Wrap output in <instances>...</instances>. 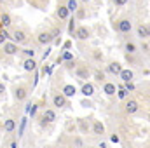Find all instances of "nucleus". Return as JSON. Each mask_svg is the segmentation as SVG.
I'll return each instance as SVG.
<instances>
[{
  "label": "nucleus",
  "instance_id": "obj_1",
  "mask_svg": "<svg viewBox=\"0 0 150 148\" xmlns=\"http://www.w3.org/2000/svg\"><path fill=\"white\" fill-rule=\"evenodd\" d=\"M113 30L119 33V35H131L133 32V19L129 16H120L115 19L113 23Z\"/></svg>",
  "mask_w": 150,
  "mask_h": 148
},
{
  "label": "nucleus",
  "instance_id": "obj_2",
  "mask_svg": "<svg viewBox=\"0 0 150 148\" xmlns=\"http://www.w3.org/2000/svg\"><path fill=\"white\" fill-rule=\"evenodd\" d=\"M9 38H11V42H14L16 45H28L30 40H32V35H30L28 30H25V28H14V30L9 33Z\"/></svg>",
  "mask_w": 150,
  "mask_h": 148
},
{
  "label": "nucleus",
  "instance_id": "obj_3",
  "mask_svg": "<svg viewBox=\"0 0 150 148\" xmlns=\"http://www.w3.org/2000/svg\"><path fill=\"white\" fill-rule=\"evenodd\" d=\"M74 73H75V77H77L79 80L87 82V80L91 78L93 68H91L87 63H84V61H77V65H75V68H74Z\"/></svg>",
  "mask_w": 150,
  "mask_h": 148
},
{
  "label": "nucleus",
  "instance_id": "obj_4",
  "mask_svg": "<svg viewBox=\"0 0 150 148\" xmlns=\"http://www.w3.org/2000/svg\"><path fill=\"white\" fill-rule=\"evenodd\" d=\"M30 91H32V89H30L28 84H18V85H14V89H12V96H14V99H16L18 103H23V101L28 99Z\"/></svg>",
  "mask_w": 150,
  "mask_h": 148
},
{
  "label": "nucleus",
  "instance_id": "obj_5",
  "mask_svg": "<svg viewBox=\"0 0 150 148\" xmlns=\"http://www.w3.org/2000/svg\"><path fill=\"white\" fill-rule=\"evenodd\" d=\"M93 35V32H91V28L89 26H86V25H82V26H77L74 32V35L72 37L77 40V42H87L89 38Z\"/></svg>",
  "mask_w": 150,
  "mask_h": 148
},
{
  "label": "nucleus",
  "instance_id": "obj_6",
  "mask_svg": "<svg viewBox=\"0 0 150 148\" xmlns=\"http://www.w3.org/2000/svg\"><path fill=\"white\" fill-rule=\"evenodd\" d=\"M140 108H142V106H140V101L134 99V98H127V99L124 101V113L129 115V117L140 113Z\"/></svg>",
  "mask_w": 150,
  "mask_h": 148
},
{
  "label": "nucleus",
  "instance_id": "obj_7",
  "mask_svg": "<svg viewBox=\"0 0 150 148\" xmlns=\"http://www.w3.org/2000/svg\"><path fill=\"white\" fill-rule=\"evenodd\" d=\"M37 44L38 45H49V44H52L54 42V37H52V33H51V30H38L37 32Z\"/></svg>",
  "mask_w": 150,
  "mask_h": 148
},
{
  "label": "nucleus",
  "instance_id": "obj_8",
  "mask_svg": "<svg viewBox=\"0 0 150 148\" xmlns=\"http://www.w3.org/2000/svg\"><path fill=\"white\" fill-rule=\"evenodd\" d=\"M2 52H4L5 58H12V56L19 54V45H16V44L11 42V40H5V42L2 44Z\"/></svg>",
  "mask_w": 150,
  "mask_h": 148
},
{
  "label": "nucleus",
  "instance_id": "obj_9",
  "mask_svg": "<svg viewBox=\"0 0 150 148\" xmlns=\"http://www.w3.org/2000/svg\"><path fill=\"white\" fill-rule=\"evenodd\" d=\"M51 103H52V106H54V108H58V110H63V108H68V106H70V101H68V99H67L61 92L52 94Z\"/></svg>",
  "mask_w": 150,
  "mask_h": 148
},
{
  "label": "nucleus",
  "instance_id": "obj_10",
  "mask_svg": "<svg viewBox=\"0 0 150 148\" xmlns=\"http://www.w3.org/2000/svg\"><path fill=\"white\" fill-rule=\"evenodd\" d=\"M91 122H93V117H89V118H86V117L77 118V120H75L77 131H79L80 134H87V132H91Z\"/></svg>",
  "mask_w": 150,
  "mask_h": 148
},
{
  "label": "nucleus",
  "instance_id": "obj_11",
  "mask_svg": "<svg viewBox=\"0 0 150 148\" xmlns=\"http://www.w3.org/2000/svg\"><path fill=\"white\" fill-rule=\"evenodd\" d=\"M122 51H124V54H138V44H136V40L126 38L124 44H122Z\"/></svg>",
  "mask_w": 150,
  "mask_h": 148
},
{
  "label": "nucleus",
  "instance_id": "obj_12",
  "mask_svg": "<svg viewBox=\"0 0 150 148\" xmlns=\"http://www.w3.org/2000/svg\"><path fill=\"white\" fill-rule=\"evenodd\" d=\"M91 132H93V136L101 138V136L105 134V124H103L101 120L93 118V122H91Z\"/></svg>",
  "mask_w": 150,
  "mask_h": 148
},
{
  "label": "nucleus",
  "instance_id": "obj_13",
  "mask_svg": "<svg viewBox=\"0 0 150 148\" xmlns=\"http://www.w3.org/2000/svg\"><path fill=\"white\" fill-rule=\"evenodd\" d=\"M87 52H89V58H91V61H93V63H96V65H101V63L105 61V54L101 52V49L94 47V49H89Z\"/></svg>",
  "mask_w": 150,
  "mask_h": 148
},
{
  "label": "nucleus",
  "instance_id": "obj_14",
  "mask_svg": "<svg viewBox=\"0 0 150 148\" xmlns=\"http://www.w3.org/2000/svg\"><path fill=\"white\" fill-rule=\"evenodd\" d=\"M101 89H103V94H105L107 98H113L115 92H117V85H115V82H110V80H105V82L101 84Z\"/></svg>",
  "mask_w": 150,
  "mask_h": 148
},
{
  "label": "nucleus",
  "instance_id": "obj_15",
  "mask_svg": "<svg viewBox=\"0 0 150 148\" xmlns=\"http://www.w3.org/2000/svg\"><path fill=\"white\" fill-rule=\"evenodd\" d=\"M45 124H54L58 120V115H56V110L54 108H45L42 111V117H40Z\"/></svg>",
  "mask_w": 150,
  "mask_h": 148
},
{
  "label": "nucleus",
  "instance_id": "obj_16",
  "mask_svg": "<svg viewBox=\"0 0 150 148\" xmlns=\"http://www.w3.org/2000/svg\"><path fill=\"white\" fill-rule=\"evenodd\" d=\"M94 91H96V87H94V84L93 82H84L82 85H80V92H82V96L84 98H93L94 96Z\"/></svg>",
  "mask_w": 150,
  "mask_h": 148
},
{
  "label": "nucleus",
  "instance_id": "obj_17",
  "mask_svg": "<svg viewBox=\"0 0 150 148\" xmlns=\"http://www.w3.org/2000/svg\"><path fill=\"white\" fill-rule=\"evenodd\" d=\"M136 37L140 38V40H149L150 30H149V25L147 23H140L136 26Z\"/></svg>",
  "mask_w": 150,
  "mask_h": 148
},
{
  "label": "nucleus",
  "instance_id": "obj_18",
  "mask_svg": "<svg viewBox=\"0 0 150 148\" xmlns=\"http://www.w3.org/2000/svg\"><path fill=\"white\" fill-rule=\"evenodd\" d=\"M120 70H122V65H120L119 61H108V65H107V68H105V73H110V75H113V77H119Z\"/></svg>",
  "mask_w": 150,
  "mask_h": 148
},
{
  "label": "nucleus",
  "instance_id": "obj_19",
  "mask_svg": "<svg viewBox=\"0 0 150 148\" xmlns=\"http://www.w3.org/2000/svg\"><path fill=\"white\" fill-rule=\"evenodd\" d=\"M21 66H23V70H25V72L32 73V72H35V70H37V59H35V58L23 59V61H21Z\"/></svg>",
  "mask_w": 150,
  "mask_h": 148
},
{
  "label": "nucleus",
  "instance_id": "obj_20",
  "mask_svg": "<svg viewBox=\"0 0 150 148\" xmlns=\"http://www.w3.org/2000/svg\"><path fill=\"white\" fill-rule=\"evenodd\" d=\"M119 78L122 80V84L126 82H134V72L131 68H122L120 73H119Z\"/></svg>",
  "mask_w": 150,
  "mask_h": 148
},
{
  "label": "nucleus",
  "instance_id": "obj_21",
  "mask_svg": "<svg viewBox=\"0 0 150 148\" xmlns=\"http://www.w3.org/2000/svg\"><path fill=\"white\" fill-rule=\"evenodd\" d=\"M56 18H58L59 21H68V19H70V12H68V9L65 7V4H59V5H58V9H56Z\"/></svg>",
  "mask_w": 150,
  "mask_h": 148
},
{
  "label": "nucleus",
  "instance_id": "obj_22",
  "mask_svg": "<svg viewBox=\"0 0 150 148\" xmlns=\"http://www.w3.org/2000/svg\"><path fill=\"white\" fill-rule=\"evenodd\" d=\"M61 94H63L67 99H70V98H74L75 94H77V87H75L74 84H63V87H61Z\"/></svg>",
  "mask_w": 150,
  "mask_h": 148
},
{
  "label": "nucleus",
  "instance_id": "obj_23",
  "mask_svg": "<svg viewBox=\"0 0 150 148\" xmlns=\"http://www.w3.org/2000/svg\"><path fill=\"white\" fill-rule=\"evenodd\" d=\"M0 26H2L4 30H7V28L12 26V16H11L9 12H2V14H0Z\"/></svg>",
  "mask_w": 150,
  "mask_h": 148
},
{
  "label": "nucleus",
  "instance_id": "obj_24",
  "mask_svg": "<svg viewBox=\"0 0 150 148\" xmlns=\"http://www.w3.org/2000/svg\"><path fill=\"white\" fill-rule=\"evenodd\" d=\"M126 63L131 65V66H140V65H142L140 52H138V54H126Z\"/></svg>",
  "mask_w": 150,
  "mask_h": 148
},
{
  "label": "nucleus",
  "instance_id": "obj_25",
  "mask_svg": "<svg viewBox=\"0 0 150 148\" xmlns=\"http://www.w3.org/2000/svg\"><path fill=\"white\" fill-rule=\"evenodd\" d=\"M2 127H4V132L11 134V132H14V131H16V120L9 117V118H5V120H4V125H2Z\"/></svg>",
  "mask_w": 150,
  "mask_h": 148
},
{
  "label": "nucleus",
  "instance_id": "obj_26",
  "mask_svg": "<svg viewBox=\"0 0 150 148\" xmlns=\"http://www.w3.org/2000/svg\"><path fill=\"white\" fill-rule=\"evenodd\" d=\"M91 77H93L98 84H103V82L107 80V73H105L103 70H100V68H94V70H93V73H91Z\"/></svg>",
  "mask_w": 150,
  "mask_h": 148
},
{
  "label": "nucleus",
  "instance_id": "obj_27",
  "mask_svg": "<svg viewBox=\"0 0 150 148\" xmlns=\"http://www.w3.org/2000/svg\"><path fill=\"white\" fill-rule=\"evenodd\" d=\"M35 54H37V51L32 47H25V49H19V56H21V59H28V58H35Z\"/></svg>",
  "mask_w": 150,
  "mask_h": 148
},
{
  "label": "nucleus",
  "instance_id": "obj_28",
  "mask_svg": "<svg viewBox=\"0 0 150 148\" xmlns=\"http://www.w3.org/2000/svg\"><path fill=\"white\" fill-rule=\"evenodd\" d=\"M70 147L72 148H84V138L79 136V134H74L70 138Z\"/></svg>",
  "mask_w": 150,
  "mask_h": 148
},
{
  "label": "nucleus",
  "instance_id": "obj_29",
  "mask_svg": "<svg viewBox=\"0 0 150 148\" xmlns=\"http://www.w3.org/2000/svg\"><path fill=\"white\" fill-rule=\"evenodd\" d=\"M115 96H117V98H119L120 101H126V99L129 98V92H127V91H126V89L122 87V84H120V85L117 87V92H115Z\"/></svg>",
  "mask_w": 150,
  "mask_h": 148
},
{
  "label": "nucleus",
  "instance_id": "obj_30",
  "mask_svg": "<svg viewBox=\"0 0 150 148\" xmlns=\"http://www.w3.org/2000/svg\"><path fill=\"white\" fill-rule=\"evenodd\" d=\"M65 131H67V134H74L75 131H77V125H75L74 118H68L65 122Z\"/></svg>",
  "mask_w": 150,
  "mask_h": 148
},
{
  "label": "nucleus",
  "instance_id": "obj_31",
  "mask_svg": "<svg viewBox=\"0 0 150 148\" xmlns=\"http://www.w3.org/2000/svg\"><path fill=\"white\" fill-rule=\"evenodd\" d=\"M72 59H75L74 54H72L70 51H63V54L56 59V63H61V61H65V63H67V61H72Z\"/></svg>",
  "mask_w": 150,
  "mask_h": 148
},
{
  "label": "nucleus",
  "instance_id": "obj_32",
  "mask_svg": "<svg viewBox=\"0 0 150 148\" xmlns=\"http://www.w3.org/2000/svg\"><path fill=\"white\" fill-rule=\"evenodd\" d=\"M65 7L68 9V12H70V14H74L75 11L79 9V0H67Z\"/></svg>",
  "mask_w": 150,
  "mask_h": 148
},
{
  "label": "nucleus",
  "instance_id": "obj_33",
  "mask_svg": "<svg viewBox=\"0 0 150 148\" xmlns=\"http://www.w3.org/2000/svg\"><path fill=\"white\" fill-rule=\"evenodd\" d=\"M75 28H77V19H75V18H70V19H68V33H70V35H74Z\"/></svg>",
  "mask_w": 150,
  "mask_h": 148
},
{
  "label": "nucleus",
  "instance_id": "obj_34",
  "mask_svg": "<svg viewBox=\"0 0 150 148\" xmlns=\"http://www.w3.org/2000/svg\"><path fill=\"white\" fill-rule=\"evenodd\" d=\"M122 87L131 94V92H134L136 91V85H134V82H126V84H122Z\"/></svg>",
  "mask_w": 150,
  "mask_h": 148
},
{
  "label": "nucleus",
  "instance_id": "obj_35",
  "mask_svg": "<svg viewBox=\"0 0 150 148\" xmlns=\"http://www.w3.org/2000/svg\"><path fill=\"white\" fill-rule=\"evenodd\" d=\"M74 14H75L74 16L75 19H84V18H86V11H84V7H79Z\"/></svg>",
  "mask_w": 150,
  "mask_h": 148
},
{
  "label": "nucleus",
  "instance_id": "obj_36",
  "mask_svg": "<svg viewBox=\"0 0 150 148\" xmlns=\"http://www.w3.org/2000/svg\"><path fill=\"white\" fill-rule=\"evenodd\" d=\"M80 106H84V108H94V103H93L89 98H84V99L80 101Z\"/></svg>",
  "mask_w": 150,
  "mask_h": 148
},
{
  "label": "nucleus",
  "instance_id": "obj_37",
  "mask_svg": "<svg viewBox=\"0 0 150 148\" xmlns=\"http://www.w3.org/2000/svg\"><path fill=\"white\" fill-rule=\"evenodd\" d=\"M25 127H26V118H21V122H19V129H18V138H21V136H23Z\"/></svg>",
  "mask_w": 150,
  "mask_h": 148
},
{
  "label": "nucleus",
  "instance_id": "obj_38",
  "mask_svg": "<svg viewBox=\"0 0 150 148\" xmlns=\"http://www.w3.org/2000/svg\"><path fill=\"white\" fill-rule=\"evenodd\" d=\"M5 40H9V32L4 30V28H0V45H2Z\"/></svg>",
  "mask_w": 150,
  "mask_h": 148
},
{
  "label": "nucleus",
  "instance_id": "obj_39",
  "mask_svg": "<svg viewBox=\"0 0 150 148\" xmlns=\"http://www.w3.org/2000/svg\"><path fill=\"white\" fill-rule=\"evenodd\" d=\"M75 65H77V59H72V61H67V63H65V68H67L68 72H74Z\"/></svg>",
  "mask_w": 150,
  "mask_h": 148
},
{
  "label": "nucleus",
  "instance_id": "obj_40",
  "mask_svg": "<svg viewBox=\"0 0 150 148\" xmlns=\"http://www.w3.org/2000/svg\"><path fill=\"white\" fill-rule=\"evenodd\" d=\"M112 2H113V5H117V7H124L129 0H112Z\"/></svg>",
  "mask_w": 150,
  "mask_h": 148
},
{
  "label": "nucleus",
  "instance_id": "obj_41",
  "mask_svg": "<svg viewBox=\"0 0 150 148\" xmlns=\"http://www.w3.org/2000/svg\"><path fill=\"white\" fill-rule=\"evenodd\" d=\"M51 72H52V66H51V65H45V66H42V73H44V75H49Z\"/></svg>",
  "mask_w": 150,
  "mask_h": 148
},
{
  "label": "nucleus",
  "instance_id": "obj_42",
  "mask_svg": "<svg viewBox=\"0 0 150 148\" xmlns=\"http://www.w3.org/2000/svg\"><path fill=\"white\" fill-rule=\"evenodd\" d=\"M110 141H112V143H119V141H120V138H119V136L113 132L112 136H110Z\"/></svg>",
  "mask_w": 150,
  "mask_h": 148
},
{
  "label": "nucleus",
  "instance_id": "obj_43",
  "mask_svg": "<svg viewBox=\"0 0 150 148\" xmlns=\"http://www.w3.org/2000/svg\"><path fill=\"white\" fill-rule=\"evenodd\" d=\"M4 94H5V84L0 82V96H4Z\"/></svg>",
  "mask_w": 150,
  "mask_h": 148
},
{
  "label": "nucleus",
  "instance_id": "obj_44",
  "mask_svg": "<svg viewBox=\"0 0 150 148\" xmlns=\"http://www.w3.org/2000/svg\"><path fill=\"white\" fill-rule=\"evenodd\" d=\"M49 52H51V49H45V51H44V54H42V59H45V58L49 56Z\"/></svg>",
  "mask_w": 150,
  "mask_h": 148
},
{
  "label": "nucleus",
  "instance_id": "obj_45",
  "mask_svg": "<svg viewBox=\"0 0 150 148\" xmlns=\"http://www.w3.org/2000/svg\"><path fill=\"white\" fill-rule=\"evenodd\" d=\"M9 148H18V143H16V141H14V140H12V141H11V143H9Z\"/></svg>",
  "mask_w": 150,
  "mask_h": 148
},
{
  "label": "nucleus",
  "instance_id": "obj_46",
  "mask_svg": "<svg viewBox=\"0 0 150 148\" xmlns=\"http://www.w3.org/2000/svg\"><path fill=\"white\" fill-rule=\"evenodd\" d=\"M98 148H107V143H105V141H100V143H98Z\"/></svg>",
  "mask_w": 150,
  "mask_h": 148
},
{
  "label": "nucleus",
  "instance_id": "obj_47",
  "mask_svg": "<svg viewBox=\"0 0 150 148\" xmlns=\"http://www.w3.org/2000/svg\"><path fill=\"white\" fill-rule=\"evenodd\" d=\"M80 2H82V4H86V5H87V4H91V2H93V0H80Z\"/></svg>",
  "mask_w": 150,
  "mask_h": 148
},
{
  "label": "nucleus",
  "instance_id": "obj_48",
  "mask_svg": "<svg viewBox=\"0 0 150 148\" xmlns=\"http://www.w3.org/2000/svg\"><path fill=\"white\" fill-rule=\"evenodd\" d=\"M65 148H72V147H65Z\"/></svg>",
  "mask_w": 150,
  "mask_h": 148
}]
</instances>
